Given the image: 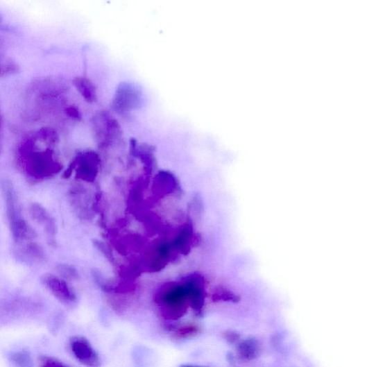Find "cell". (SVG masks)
I'll list each match as a JSON object with an SVG mask.
<instances>
[{"mask_svg": "<svg viewBox=\"0 0 367 367\" xmlns=\"http://www.w3.org/2000/svg\"><path fill=\"white\" fill-rule=\"evenodd\" d=\"M17 164L26 176L34 182H40L60 173L62 163L50 146L41 147L35 135L24 139L17 150Z\"/></svg>", "mask_w": 367, "mask_h": 367, "instance_id": "obj_1", "label": "cell"}, {"mask_svg": "<svg viewBox=\"0 0 367 367\" xmlns=\"http://www.w3.org/2000/svg\"><path fill=\"white\" fill-rule=\"evenodd\" d=\"M155 302L162 316L171 321L182 318L189 307L187 290L182 282L163 284L155 295Z\"/></svg>", "mask_w": 367, "mask_h": 367, "instance_id": "obj_2", "label": "cell"}, {"mask_svg": "<svg viewBox=\"0 0 367 367\" xmlns=\"http://www.w3.org/2000/svg\"><path fill=\"white\" fill-rule=\"evenodd\" d=\"M99 164V155L93 151H86L74 159L63 177L69 178L75 171L78 180L92 182L98 176Z\"/></svg>", "mask_w": 367, "mask_h": 367, "instance_id": "obj_3", "label": "cell"}, {"mask_svg": "<svg viewBox=\"0 0 367 367\" xmlns=\"http://www.w3.org/2000/svg\"><path fill=\"white\" fill-rule=\"evenodd\" d=\"M169 243L160 241L151 246L144 255L141 262L142 268L150 273H156L163 269L172 257Z\"/></svg>", "mask_w": 367, "mask_h": 367, "instance_id": "obj_4", "label": "cell"}, {"mask_svg": "<svg viewBox=\"0 0 367 367\" xmlns=\"http://www.w3.org/2000/svg\"><path fill=\"white\" fill-rule=\"evenodd\" d=\"M94 119V131L100 145L108 146L122 135L119 123L109 113H100Z\"/></svg>", "mask_w": 367, "mask_h": 367, "instance_id": "obj_5", "label": "cell"}, {"mask_svg": "<svg viewBox=\"0 0 367 367\" xmlns=\"http://www.w3.org/2000/svg\"><path fill=\"white\" fill-rule=\"evenodd\" d=\"M12 253L15 260L28 266L40 264L46 260V253L33 241L14 243Z\"/></svg>", "mask_w": 367, "mask_h": 367, "instance_id": "obj_6", "label": "cell"}, {"mask_svg": "<svg viewBox=\"0 0 367 367\" xmlns=\"http://www.w3.org/2000/svg\"><path fill=\"white\" fill-rule=\"evenodd\" d=\"M41 282L62 303L67 305L76 303V295L63 278L46 273L41 277Z\"/></svg>", "mask_w": 367, "mask_h": 367, "instance_id": "obj_7", "label": "cell"}, {"mask_svg": "<svg viewBox=\"0 0 367 367\" xmlns=\"http://www.w3.org/2000/svg\"><path fill=\"white\" fill-rule=\"evenodd\" d=\"M70 346L75 357L83 364L99 367L101 359L90 341L81 336H74L70 340Z\"/></svg>", "mask_w": 367, "mask_h": 367, "instance_id": "obj_8", "label": "cell"}, {"mask_svg": "<svg viewBox=\"0 0 367 367\" xmlns=\"http://www.w3.org/2000/svg\"><path fill=\"white\" fill-rule=\"evenodd\" d=\"M187 290L189 307L198 316L203 314L205 304V292L201 280L196 275H188L182 278Z\"/></svg>", "mask_w": 367, "mask_h": 367, "instance_id": "obj_9", "label": "cell"}, {"mask_svg": "<svg viewBox=\"0 0 367 367\" xmlns=\"http://www.w3.org/2000/svg\"><path fill=\"white\" fill-rule=\"evenodd\" d=\"M30 213L33 220L44 229L49 244L52 246H56L58 228L56 221L53 216L39 203L31 205Z\"/></svg>", "mask_w": 367, "mask_h": 367, "instance_id": "obj_10", "label": "cell"}, {"mask_svg": "<svg viewBox=\"0 0 367 367\" xmlns=\"http://www.w3.org/2000/svg\"><path fill=\"white\" fill-rule=\"evenodd\" d=\"M1 189L6 203L8 223L23 219L20 213L16 191L12 183L5 180L1 183Z\"/></svg>", "mask_w": 367, "mask_h": 367, "instance_id": "obj_11", "label": "cell"}, {"mask_svg": "<svg viewBox=\"0 0 367 367\" xmlns=\"http://www.w3.org/2000/svg\"><path fill=\"white\" fill-rule=\"evenodd\" d=\"M137 92L133 86L129 84H123L117 92L114 105L118 111H128L135 107L138 100Z\"/></svg>", "mask_w": 367, "mask_h": 367, "instance_id": "obj_12", "label": "cell"}, {"mask_svg": "<svg viewBox=\"0 0 367 367\" xmlns=\"http://www.w3.org/2000/svg\"><path fill=\"white\" fill-rule=\"evenodd\" d=\"M153 187L154 192L162 197L175 193L179 187V183L170 172L161 171L155 178Z\"/></svg>", "mask_w": 367, "mask_h": 367, "instance_id": "obj_13", "label": "cell"}, {"mask_svg": "<svg viewBox=\"0 0 367 367\" xmlns=\"http://www.w3.org/2000/svg\"><path fill=\"white\" fill-rule=\"evenodd\" d=\"M189 223L183 226L169 243L172 252L187 255L191 249L193 234Z\"/></svg>", "mask_w": 367, "mask_h": 367, "instance_id": "obj_14", "label": "cell"}, {"mask_svg": "<svg viewBox=\"0 0 367 367\" xmlns=\"http://www.w3.org/2000/svg\"><path fill=\"white\" fill-rule=\"evenodd\" d=\"M260 344L254 338L239 341V345H237V354L243 360L251 361L256 359L260 354Z\"/></svg>", "mask_w": 367, "mask_h": 367, "instance_id": "obj_15", "label": "cell"}, {"mask_svg": "<svg viewBox=\"0 0 367 367\" xmlns=\"http://www.w3.org/2000/svg\"><path fill=\"white\" fill-rule=\"evenodd\" d=\"M75 87L83 96V98L89 103H94L97 99V93L95 85L88 78H76L74 80Z\"/></svg>", "mask_w": 367, "mask_h": 367, "instance_id": "obj_16", "label": "cell"}, {"mask_svg": "<svg viewBox=\"0 0 367 367\" xmlns=\"http://www.w3.org/2000/svg\"><path fill=\"white\" fill-rule=\"evenodd\" d=\"M18 64L11 58L0 54V78H5L19 72Z\"/></svg>", "mask_w": 367, "mask_h": 367, "instance_id": "obj_17", "label": "cell"}, {"mask_svg": "<svg viewBox=\"0 0 367 367\" xmlns=\"http://www.w3.org/2000/svg\"><path fill=\"white\" fill-rule=\"evenodd\" d=\"M10 359L16 367H34L33 358L26 350L12 352L10 355Z\"/></svg>", "mask_w": 367, "mask_h": 367, "instance_id": "obj_18", "label": "cell"}, {"mask_svg": "<svg viewBox=\"0 0 367 367\" xmlns=\"http://www.w3.org/2000/svg\"><path fill=\"white\" fill-rule=\"evenodd\" d=\"M201 332V328L194 323H189L176 329L173 333L177 339H186L196 336Z\"/></svg>", "mask_w": 367, "mask_h": 367, "instance_id": "obj_19", "label": "cell"}, {"mask_svg": "<svg viewBox=\"0 0 367 367\" xmlns=\"http://www.w3.org/2000/svg\"><path fill=\"white\" fill-rule=\"evenodd\" d=\"M56 271L63 279L76 280L78 278L77 270L68 264H58L56 266Z\"/></svg>", "mask_w": 367, "mask_h": 367, "instance_id": "obj_20", "label": "cell"}, {"mask_svg": "<svg viewBox=\"0 0 367 367\" xmlns=\"http://www.w3.org/2000/svg\"><path fill=\"white\" fill-rule=\"evenodd\" d=\"M39 367H69L67 365L62 363L59 359L48 357L43 356L40 358Z\"/></svg>", "mask_w": 367, "mask_h": 367, "instance_id": "obj_21", "label": "cell"}, {"mask_svg": "<svg viewBox=\"0 0 367 367\" xmlns=\"http://www.w3.org/2000/svg\"><path fill=\"white\" fill-rule=\"evenodd\" d=\"M224 339L231 344L239 343L241 339V335L232 330H228L223 333Z\"/></svg>", "mask_w": 367, "mask_h": 367, "instance_id": "obj_22", "label": "cell"}, {"mask_svg": "<svg viewBox=\"0 0 367 367\" xmlns=\"http://www.w3.org/2000/svg\"><path fill=\"white\" fill-rule=\"evenodd\" d=\"M66 112L69 117L72 119L79 120L81 119V114L75 106H69L66 110Z\"/></svg>", "mask_w": 367, "mask_h": 367, "instance_id": "obj_23", "label": "cell"}, {"mask_svg": "<svg viewBox=\"0 0 367 367\" xmlns=\"http://www.w3.org/2000/svg\"><path fill=\"white\" fill-rule=\"evenodd\" d=\"M3 128V120L1 112H0V153H1V148H2Z\"/></svg>", "mask_w": 367, "mask_h": 367, "instance_id": "obj_24", "label": "cell"}, {"mask_svg": "<svg viewBox=\"0 0 367 367\" xmlns=\"http://www.w3.org/2000/svg\"><path fill=\"white\" fill-rule=\"evenodd\" d=\"M181 367H203V366H189V365H184V366H182Z\"/></svg>", "mask_w": 367, "mask_h": 367, "instance_id": "obj_25", "label": "cell"}, {"mask_svg": "<svg viewBox=\"0 0 367 367\" xmlns=\"http://www.w3.org/2000/svg\"><path fill=\"white\" fill-rule=\"evenodd\" d=\"M1 21H2V16L1 15H0V23H1Z\"/></svg>", "mask_w": 367, "mask_h": 367, "instance_id": "obj_26", "label": "cell"}]
</instances>
